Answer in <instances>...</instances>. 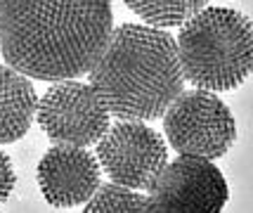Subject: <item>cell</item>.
Here are the masks:
<instances>
[{"instance_id": "cell-1", "label": "cell", "mask_w": 253, "mask_h": 213, "mask_svg": "<svg viewBox=\"0 0 253 213\" xmlns=\"http://www.w3.org/2000/svg\"><path fill=\"white\" fill-rule=\"evenodd\" d=\"M111 31V0H0L2 57L29 79L85 74Z\"/></svg>"}, {"instance_id": "cell-2", "label": "cell", "mask_w": 253, "mask_h": 213, "mask_svg": "<svg viewBox=\"0 0 253 213\" xmlns=\"http://www.w3.org/2000/svg\"><path fill=\"white\" fill-rule=\"evenodd\" d=\"M88 74L109 116L121 121H154L185 88L175 38L142 24L114 29Z\"/></svg>"}, {"instance_id": "cell-3", "label": "cell", "mask_w": 253, "mask_h": 213, "mask_svg": "<svg viewBox=\"0 0 253 213\" xmlns=\"http://www.w3.org/2000/svg\"><path fill=\"white\" fill-rule=\"evenodd\" d=\"M175 50L180 74L194 88H239L253 67L251 19L234 7H204L180 26Z\"/></svg>"}, {"instance_id": "cell-4", "label": "cell", "mask_w": 253, "mask_h": 213, "mask_svg": "<svg viewBox=\"0 0 253 213\" xmlns=\"http://www.w3.org/2000/svg\"><path fill=\"white\" fill-rule=\"evenodd\" d=\"M168 145L180 154L220 159L237 140V121L230 107L211 90H182L164 112Z\"/></svg>"}, {"instance_id": "cell-5", "label": "cell", "mask_w": 253, "mask_h": 213, "mask_svg": "<svg viewBox=\"0 0 253 213\" xmlns=\"http://www.w3.org/2000/svg\"><path fill=\"white\" fill-rule=\"evenodd\" d=\"M38 126L55 145L90 147L107 133L111 116L90 83L57 81L38 100Z\"/></svg>"}, {"instance_id": "cell-6", "label": "cell", "mask_w": 253, "mask_h": 213, "mask_svg": "<svg viewBox=\"0 0 253 213\" xmlns=\"http://www.w3.org/2000/svg\"><path fill=\"white\" fill-rule=\"evenodd\" d=\"M147 190L149 211L159 213H218L227 202V182L220 169L211 159L189 154L166 161Z\"/></svg>"}, {"instance_id": "cell-7", "label": "cell", "mask_w": 253, "mask_h": 213, "mask_svg": "<svg viewBox=\"0 0 253 213\" xmlns=\"http://www.w3.org/2000/svg\"><path fill=\"white\" fill-rule=\"evenodd\" d=\"M95 157L111 182L147 190L168 161V147L164 137L142 121L119 119V124L109 126L97 140Z\"/></svg>"}, {"instance_id": "cell-8", "label": "cell", "mask_w": 253, "mask_h": 213, "mask_svg": "<svg viewBox=\"0 0 253 213\" xmlns=\"http://www.w3.org/2000/svg\"><path fill=\"white\" fill-rule=\"evenodd\" d=\"M102 185L97 157L85 147L55 145L38 164V187L45 202L57 209L85 204Z\"/></svg>"}, {"instance_id": "cell-9", "label": "cell", "mask_w": 253, "mask_h": 213, "mask_svg": "<svg viewBox=\"0 0 253 213\" xmlns=\"http://www.w3.org/2000/svg\"><path fill=\"white\" fill-rule=\"evenodd\" d=\"M38 97L29 76L10 64H0V145L14 142L29 133Z\"/></svg>"}, {"instance_id": "cell-10", "label": "cell", "mask_w": 253, "mask_h": 213, "mask_svg": "<svg viewBox=\"0 0 253 213\" xmlns=\"http://www.w3.org/2000/svg\"><path fill=\"white\" fill-rule=\"evenodd\" d=\"M126 7L152 26H182L209 0H123Z\"/></svg>"}, {"instance_id": "cell-11", "label": "cell", "mask_w": 253, "mask_h": 213, "mask_svg": "<svg viewBox=\"0 0 253 213\" xmlns=\"http://www.w3.org/2000/svg\"><path fill=\"white\" fill-rule=\"evenodd\" d=\"M85 213H140L149 211V202L140 192H132L130 187H123L116 182L99 185L95 194L85 202Z\"/></svg>"}, {"instance_id": "cell-12", "label": "cell", "mask_w": 253, "mask_h": 213, "mask_svg": "<svg viewBox=\"0 0 253 213\" xmlns=\"http://www.w3.org/2000/svg\"><path fill=\"white\" fill-rule=\"evenodd\" d=\"M17 185V175H14V166H12V159L0 152V206L7 202V197L12 194Z\"/></svg>"}]
</instances>
